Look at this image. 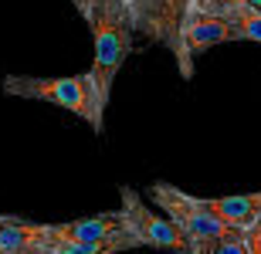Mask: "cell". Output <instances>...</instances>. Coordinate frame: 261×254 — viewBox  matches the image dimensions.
<instances>
[{
  "label": "cell",
  "mask_w": 261,
  "mask_h": 254,
  "mask_svg": "<svg viewBox=\"0 0 261 254\" xmlns=\"http://www.w3.org/2000/svg\"><path fill=\"white\" fill-rule=\"evenodd\" d=\"M88 27H92V44H95V54H92V78H95L98 98L102 105L109 108V98H112V81L122 71L126 58L133 54V20H129L122 0H95L92 7V17H88Z\"/></svg>",
  "instance_id": "cell-1"
},
{
  "label": "cell",
  "mask_w": 261,
  "mask_h": 254,
  "mask_svg": "<svg viewBox=\"0 0 261 254\" xmlns=\"http://www.w3.org/2000/svg\"><path fill=\"white\" fill-rule=\"evenodd\" d=\"M4 92L14 98H34V102H48L75 112L78 119H85L88 126L102 132L106 126V105L98 98V88L92 71L85 75H68V78H31V75H7L4 78Z\"/></svg>",
  "instance_id": "cell-2"
},
{
  "label": "cell",
  "mask_w": 261,
  "mask_h": 254,
  "mask_svg": "<svg viewBox=\"0 0 261 254\" xmlns=\"http://www.w3.org/2000/svg\"><path fill=\"white\" fill-rule=\"evenodd\" d=\"M133 31L153 44H163L173 54L184 78H194V61L187 54V20L194 14V0H122Z\"/></svg>",
  "instance_id": "cell-3"
},
{
  "label": "cell",
  "mask_w": 261,
  "mask_h": 254,
  "mask_svg": "<svg viewBox=\"0 0 261 254\" xmlns=\"http://www.w3.org/2000/svg\"><path fill=\"white\" fill-rule=\"evenodd\" d=\"M149 193L160 207H163V214L180 227V234L190 241V247L197 244H207V241H238V237H248V231H238V227H227L221 224L217 217H211L203 210L200 196L187 193L180 186H170V183H153L149 186Z\"/></svg>",
  "instance_id": "cell-4"
},
{
  "label": "cell",
  "mask_w": 261,
  "mask_h": 254,
  "mask_svg": "<svg viewBox=\"0 0 261 254\" xmlns=\"http://www.w3.org/2000/svg\"><path fill=\"white\" fill-rule=\"evenodd\" d=\"M122 217L129 220V231L143 237L146 247H160V251H176V254H194L190 241L180 234V227L170 217H156L149 207H143L139 193L133 186H122Z\"/></svg>",
  "instance_id": "cell-5"
},
{
  "label": "cell",
  "mask_w": 261,
  "mask_h": 254,
  "mask_svg": "<svg viewBox=\"0 0 261 254\" xmlns=\"http://www.w3.org/2000/svg\"><path fill=\"white\" fill-rule=\"evenodd\" d=\"M51 241L61 244H88V241H102L109 234H122L129 231V220L122 210H106L95 217H82V220H61V224H48Z\"/></svg>",
  "instance_id": "cell-6"
},
{
  "label": "cell",
  "mask_w": 261,
  "mask_h": 254,
  "mask_svg": "<svg viewBox=\"0 0 261 254\" xmlns=\"http://www.w3.org/2000/svg\"><path fill=\"white\" fill-rule=\"evenodd\" d=\"M184 41H187V54H190V61H197V54L217 48V44H227V41H241V34H238V27H234L227 17L190 14Z\"/></svg>",
  "instance_id": "cell-7"
},
{
  "label": "cell",
  "mask_w": 261,
  "mask_h": 254,
  "mask_svg": "<svg viewBox=\"0 0 261 254\" xmlns=\"http://www.w3.org/2000/svg\"><path fill=\"white\" fill-rule=\"evenodd\" d=\"M203 210L217 217L221 224L238 227V231H251L261 220V193H238V196H217V200H203Z\"/></svg>",
  "instance_id": "cell-8"
},
{
  "label": "cell",
  "mask_w": 261,
  "mask_h": 254,
  "mask_svg": "<svg viewBox=\"0 0 261 254\" xmlns=\"http://www.w3.org/2000/svg\"><path fill=\"white\" fill-rule=\"evenodd\" d=\"M31 244H51L48 224H34L28 217L0 214V254H14Z\"/></svg>",
  "instance_id": "cell-9"
},
{
  "label": "cell",
  "mask_w": 261,
  "mask_h": 254,
  "mask_svg": "<svg viewBox=\"0 0 261 254\" xmlns=\"http://www.w3.org/2000/svg\"><path fill=\"white\" fill-rule=\"evenodd\" d=\"M51 247L58 254H119V251H133V247H146V244L136 231H122V234H109L102 241H88V244H61V241H51Z\"/></svg>",
  "instance_id": "cell-10"
},
{
  "label": "cell",
  "mask_w": 261,
  "mask_h": 254,
  "mask_svg": "<svg viewBox=\"0 0 261 254\" xmlns=\"http://www.w3.org/2000/svg\"><path fill=\"white\" fill-rule=\"evenodd\" d=\"M231 10H261V0H194V14L227 17Z\"/></svg>",
  "instance_id": "cell-11"
},
{
  "label": "cell",
  "mask_w": 261,
  "mask_h": 254,
  "mask_svg": "<svg viewBox=\"0 0 261 254\" xmlns=\"http://www.w3.org/2000/svg\"><path fill=\"white\" fill-rule=\"evenodd\" d=\"M227 20L238 27L241 41H254V44H261V10H231Z\"/></svg>",
  "instance_id": "cell-12"
},
{
  "label": "cell",
  "mask_w": 261,
  "mask_h": 254,
  "mask_svg": "<svg viewBox=\"0 0 261 254\" xmlns=\"http://www.w3.org/2000/svg\"><path fill=\"white\" fill-rule=\"evenodd\" d=\"M194 254H251V251H248V237H238V241H207V244H197Z\"/></svg>",
  "instance_id": "cell-13"
},
{
  "label": "cell",
  "mask_w": 261,
  "mask_h": 254,
  "mask_svg": "<svg viewBox=\"0 0 261 254\" xmlns=\"http://www.w3.org/2000/svg\"><path fill=\"white\" fill-rule=\"evenodd\" d=\"M248 251L251 254H261V220L248 231Z\"/></svg>",
  "instance_id": "cell-14"
},
{
  "label": "cell",
  "mask_w": 261,
  "mask_h": 254,
  "mask_svg": "<svg viewBox=\"0 0 261 254\" xmlns=\"http://www.w3.org/2000/svg\"><path fill=\"white\" fill-rule=\"evenodd\" d=\"M14 254H58L51 244H31V247H20V251H14Z\"/></svg>",
  "instance_id": "cell-15"
},
{
  "label": "cell",
  "mask_w": 261,
  "mask_h": 254,
  "mask_svg": "<svg viewBox=\"0 0 261 254\" xmlns=\"http://www.w3.org/2000/svg\"><path fill=\"white\" fill-rule=\"evenodd\" d=\"M71 4H75V10L78 14H82V17H92V7H95V0H71Z\"/></svg>",
  "instance_id": "cell-16"
}]
</instances>
